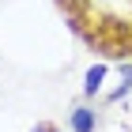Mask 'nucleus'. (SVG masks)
<instances>
[{"instance_id":"nucleus-1","label":"nucleus","mask_w":132,"mask_h":132,"mask_svg":"<svg viewBox=\"0 0 132 132\" xmlns=\"http://www.w3.org/2000/svg\"><path fill=\"white\" fill-rule=\"evenodd\" d=\"M72 128L76 132H94V113L91 110H76L72 113Z\"/></svg>"},{"instance_id":"nucleus-2","label":"nucleus","mask_w":132,"mask_h":132,"mask_svg":"<svg viewBox=\"0 0 132 132\" xmlns=\"http://www.w3.org/2000/svg\"><path fill=\"white\" fill-rule=\"evenodd\" d=\"M102 76H106V68H102V64H94L91 72H87V83H83V87H87V94H94L102 87Z\"/></svg>"},{"instance_id":"nucleus-3","label":"nucleus","mask_w":132,"mask_h":132,"mask_svg":"<svg viewBox=\"0 0 132 132\" xmlns=\"http://www.w3.org/2000/svg\"><path fill=\"white\" fill-rule=\"evenodd\" d=\"M34 132H57V128H49V125H38V128H34Z\"/></svg>"}]
</instances>
